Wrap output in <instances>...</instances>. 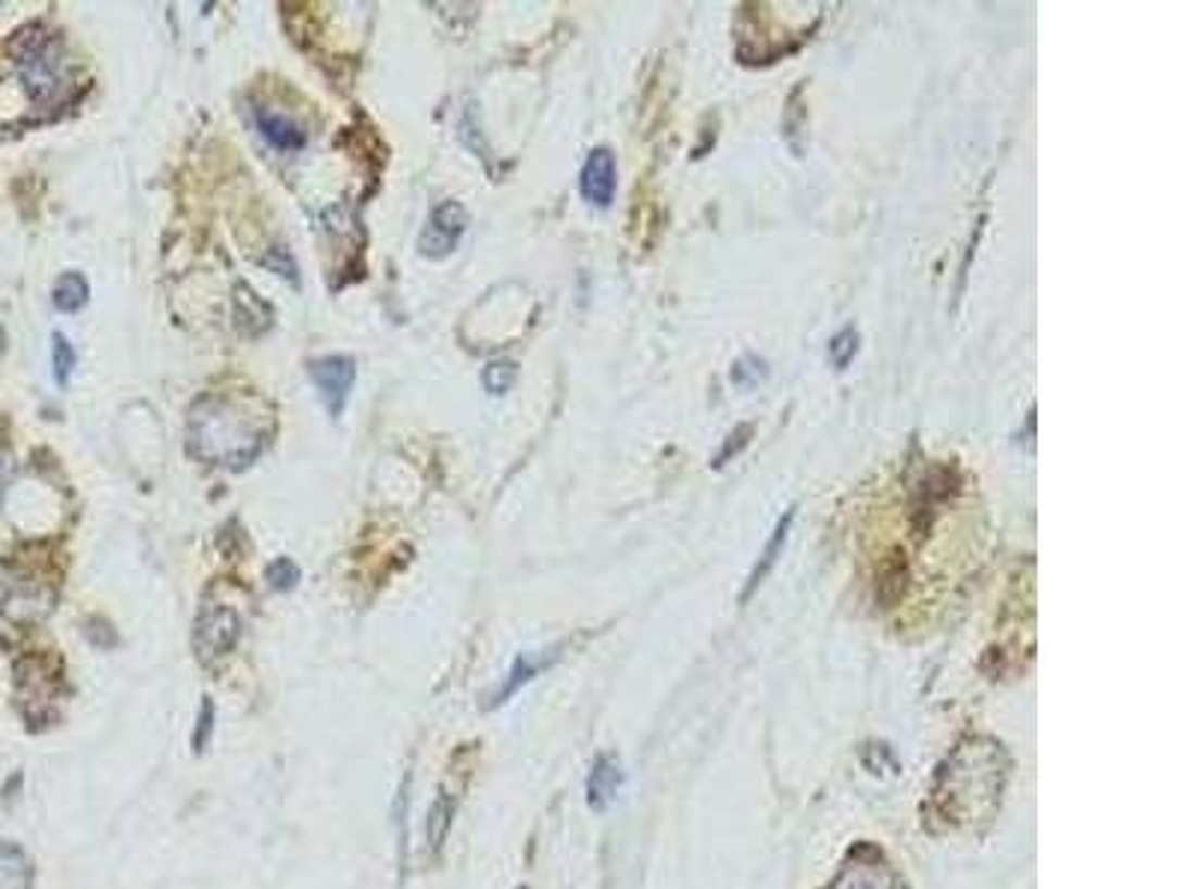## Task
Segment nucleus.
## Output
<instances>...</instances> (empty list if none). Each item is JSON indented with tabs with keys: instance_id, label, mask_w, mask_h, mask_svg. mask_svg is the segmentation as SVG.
<instances>
[{
	"instance_id": "nucleus-1",
	"label": "nucleus",
	"mask_w": 1186,
	"mask_h": 889,
	"mask_svg": "<svg viewBox=\"0 0 1186 889\" xmlns=\"http://www.w3.org/2000/svg\"><path fill=\"white\" fill-rule=\"evenodd\" d=\"M187 442L199 460L214 466H247L264 448V430L229 397H202L190 412Z\"/></svg>"
},
{
	"instance_id": "nucleus-2",
	"label": "nucleus",
	"mask_w": 1186,
	"mask_h": 889,
	"mask_svg": "<svg viewBox=\"0 0 1186 889\" xmlns=\"http://www.w3.org/2000/svg\"><path fill=\"white\" fill-rule=\"evenodd\" d=\"M12 56H15V68H18L24 89L36 104H54L63 99L68 87V66L63 56V42L54 34H48L39 24L24 27L22 34L12 39Z\"/></svg>"
},
{
	"instance_id": "nucleus-3",
	"label": "nucleus",
	"mask_w": 1186,
	"mask_h": 889,
	"mask_svg": "<svg viewBox=\"0 0 1186 889\" xmlns=\"http://www.w3.org/2000/svg\"><path fill=\"white\" fill-rule=\"evenodd\" d=\"M241 637V620L229 605H205L193 628V649L202 664H214L229 656Z\"/></svg>"
},
{
	"instance_id": "nucleus-4",
	"label": "nucleus",
	"mask_w": 1186,
	"mask_h": 889,
	"mask_svg": "<svg viewBox=\"0 0 1186 889\" xmlns=\"http://www.w3.org/2000/svg\"><path fill=\"white\" fill-rule=\"evenodd\" d=\"M466 223H469V214H466L460 202H454V199L442 202L440 208L430 214L428 226H425L421 238H418V253L428 255V258L449 255L460 243Z\"/></svg>"
},
{
	"instance_id": "nucleus-5",
	"label": "nucleus",
	"mask_w": 1186,
	"mask_h": 889,
	"mask_svg": "<svg viewBox=\"0 0 1186 889\" xmlns=\"http://www.w3.org/2000/svg\"><path fill=\"white\" fill-rule=\"evenodd\" d=\"M308 373L318 385L330 416L339 418L344 404H348V395H351L353 380H356V363L351 356H324V359L308 363Z\"/></svg>"
},
{
	"instance_id": "nucleus-6",
	"label": "nucleus",
	"mask_w": 1186,
	"mask_h": 889,
	"mask_svg": "<svg viewBox=\"0 0 1186 889\" xmlns=\"http://www.w3.org/2000/svg\"><path fill=\"white\" fill-rule=\"evenodd\" d=\"M579 190H582L584 202H591L596 208H608L615 202L617 164L611 149H593L588 154V161L582 166V178H579Z\"/></svg>"
},
{
	"instance_id": "nucleus-7",
	"label": "nucleus",
	"mask_w": 1186,
	"mask_h": 889,
	"mask_svg": "<svg viewBox=\"0 0 1186 889\" xmlns=\"http://www.w3.org/2000/svg\"><path fill=\"white\" fill-rule=\"evenodd\" d=\"M623 786V771H620V762L615 757H600L593 762L591 774H588V803L591 810H605L608 803L615 801L617 791Z\"/></svg>"
},
{
	"instance_id": "nucleus-8",
	"label": "nucleus",
	"mask_w": 1186,
	"mask_h": 889,
	"mask_svg": "<svg viewBox=\"0 0 1186 889\" xmlns=\"http://www.w3.org/2000/svg\"><path fill=\"white\" fill-rule=\"evenodd\" d=\"M255 122H258V131L264 134V140H267L270 145H276L279 152H296V149H303V145H306V134H303V128H300L294 119L282 116V113L258 107V111H255Z\"/></svg>"
},
{
	"instance_id": "nucleus-9",
	"label": "nucleus",
	"mask_w": 1186,
	"mask_h": 889,
	"mask_svg": "<svg viewBox=\"0 0 1186 889\" xmlns=\"http://www.w3.org/2000/svg\"><path fill=\"white\" fill-rule=\"evenodd\" d=\"M792 519H795V510L790 507V510L778 519L774 531H771L769 543H766V549H762V555H759V563L754 567V572H750V579H747V587L745 593H742V602H747V599H750V593L757 590L759 584L766 582V575L774 570V563H778V558L783 555V546H786V539H790Z\"/></svg>"
},
{
	"instance_id": "nucleus-10",
	"label": "nucleus",
	"mask_w": 1186,
	"mask_h": 889,
	"mask_svg": "<svg viewBox=\"0 0 1186 889\" xmlns=\"http://www.w3.org/2000/svg\"><path fill=\"white\" fill-rule=\"evenodd\" d=\"M0 889H34V863L15 842L0 839Z\"/></svg>"
},
{
	"instance_id": "nucleus-11",
	"label": "nucleus",
	"mask_w": 1186,
	"mask_h": 889,
	"mask_svg": "<svg viewBox=\"0 0 1186 889\" xmlns=\"http://www.w3.org/2000/svg\"><path fill=\"white\" fill-rule=\"evenodd\" d=\"M552 659H555V656H528V652H519L517 659H514V668H510V673H507L505 685L495 691L493 703L490 706L507 703V700H510L522 685H528V682L534 680L538 673H543V670L550 668Z\"/></svg>"
},
{
	"instance_id": "nucleus-12",
	"label": "nucleus",
	"mask_w": 1186,
	"mask_h": 889,
	"mask_svg": "<svg viewBox=\"0 0 1186 889\" xmlns=\"http://www.w3.org/2000/svg\"><path fill=\"white\" fill-rule=\"evenodd\" d=\"M454 813H457V798L449 795V791H440V798L430 803L428 822H425V836H428L430 851H440L445 846Z\"/></svg>"
},
{
	"instance_id": "nucleus-13",
	"label": "nucleus",
	"mask_w": 1186,
	"mask_h": 889,
	"mask_svg": "<svg viewBox=\"0 0 1186 889\" xmlns=\"http://www.w3.org/2000/svg\"><path fill=\"white\" fill-rule=\"evenodd\" d=\"M87 300H89V285L84 276L63 274L60 279H56V285H54L56 312H66V315H72V312H77V308L87 306Z\"/></svg>"
},
{
	"instance_id": "nucleus-14",
	"label": "nucleus",
	"mask_w": 1186,
	"mask_h": 889,
	"mask_svg": "<svg viewBox=\"0 0 1186 889\" xmlns=\"http://www.w3.org/2000/svg\"><path fill=\"white\" fill-rule=\"evenodd\" d=\"M834 889H901L896 875H889L884 868H872V872H851L846 868L840 880H836Z\"/></svg>"
},
{
	"instance_id": "nucleus-15",
	"label": "nucleus",
	"mask_w": 1186,
	"mask_h": 889,
	"mask_svg": "<svg viewBox=\"0 0 1186 889\" xmlns=\"http://www.w3.org/2000/svg\"><path fill=\"white\" fill-rule=\"evenodd\" d=\"M857 341H860V335H857L855 327H846V330L836 332L834 339H831V344H828V356H831V365H834L836 371L848 368V363L855 359Z\"/></svg>"
},
{
	"instance_id": "nucleus-16",
	"label": "nucleus",
	"mask_w": 1186,
	"mask_h": 889,
	"mask_svg": "<svg viewBox=\"0 0 1186 889\" xmlns=\"http://www.w3.org/2000/svg\"><path fill=\"white\" fill-rule=\"evenodd\" d=\"M481 380L483 385H487V392H493V395H505L507 389L514 385V380H517V365L505 363V359L490 363L487 368H483Z\"/></svg>"
},
{
	"instance_id": "nucleus-17",
	"label": "nucleus",
	"mask_w": 1186,
	"mask_h": 889,
	"mask_svg": "<svg viewBox=\"0 0 1186 889\" xmlns=\"http://www.w3.org/2000/svg\"><path fill=\"white\" fill-rule=\"evenodd\" d=\"M51 341H54V351H51V359H54V380L60 385H66L68 377H72V371H75V363H77L75 347H72L66 335H60V332H56Z\"/></svg>"
},
{
	"instance_id": "nucleus-18",
	"label": "nucleus",
	"mask_w": 1186,
	"mask_h": 889,
	"mask_svg": "<svg viewBox=\"0 0 1186 889\" xmlns=\"http://www.w3.org/2000/svg\"><path fill=\"white\" fill-rule=\"evenodd\" d=\"M267 582L274 590H291L300 582V567L291 558H279L267 567Z\"/></svg>"
},
{
	"instance_id": "nucleus-19",
	"label": "nucleus",
	"mask_w": 1186,
	"mask_h": 889,
	"mask_svg": "<svg viewBox=\"0 0 1186 889\" xmlns=\"http://www.w3.org/2000/svg\"><path fill=\"white\" fill-rule=\"evenodd\" d=\"M211 726H214V703H211L209 697H205V703H202V712H199L197 736H193V750H197V753H202V750H205V745H209Z\"/></svg>"
},
{
	"instance_id": "nucleus-20",
	"label": "nucleus",
	"mask_w": 1186,
	"mask_h": 889,
	"mask_svg": "<svg viewBox=\"0 0 1186 889\" xmlns=\"http://www.w3.org/2000/svg\"><path fill=\"white\" fill-rule=\"evenodd\" d=\"M10 474H12V457H10V450H7V445H0V501H3V495H7Z\"/></svg>"
},
{
	"instance_id": "nucleus-21",
	"label": "nucleus",
	"mask_w": 1186,
	"mask_h": 889,
	"mask_svg": "<svg viewBox=\"0 0 1186 889\" xmlns=\"http://www.w3.org/2000/svg\"><path fill=\"white\" fill-rule=\"evenodd\" d=\"M517 889H528V887H517Z\"/></svg>"
}]
</instances>
